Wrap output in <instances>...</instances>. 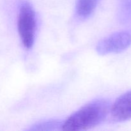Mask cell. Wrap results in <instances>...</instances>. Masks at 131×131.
Segmentation results:
<instances>
[{"label":"cell","mask_w":131,"mask_h":131,"mask_svg":"<svg viewBox=\"0 0 131 131\" xmlns=\"http://www.w3.org/2000/svg\"><path fill=\"white\" fill-rule=\"evenodd\" d=\"M108 101L99 99L84 105L70 115L61 125L63 130H85L97 126L102 122L110 113Z\"/></svg>","instance_id":"cell-1"},{"label":"cell","mask_w":131,"mask_h":131,"mask_svg":"<svg viewBox=\"0 0 131 131\" xmlns=\"http://www.w3.org/2000/svg\"><path fill=\"white\" fill-rule=\"evenodd\" d=\"M17 29L24 47L28 49L31 48L37 30V17L33 6L27 1L23 2L20 6Z\"/></svg>","instance_id":"cell-2"},{"label":"cell","mask_w":131,"mask_h":131,"mask_svg":"<svg viewBox=\"0 0 131 131\" xmlns=\"http://www.w3.org/2000/svg\"><path fill=\"white\" fill-rule=\"evenodd\" d=\"M131 45V35L127 31L116 32L101 40L96 50L100 54L119 53Z\"/></svg>","instance_id":"cell-3"},{"label":"cell","mask_w":131,"mask_h":131,"mask_svg":"<svg viewBox=\"0 0 131 131\" xmlns=\"http://www.w3.org/2000/svg\"><path fill=\"white\" fill-rule=\"evenodd\" d=\"M112 118L116 122L131 119V90L122 95L110 107Z\"/></svg>","instance_id":"cell-4"},{"label":"cell","mask_w":131,"mask_h":131,"mask_svg":"<svg viewBox=\"0 0 131 131\" xmlns=\"http://www.w3.org/2000/svg\"><path fill=\"white\" fill-rule=\"evenodd\" d=\"M99 0H77L76 14L81 19H87L95 10Z\"/></svg>","instance_id":"cell-5"},{"label":"cell","mask_w":131,"mask_h":131,"mask_svg":"<svg viewBox=\"0 0 131 131\" xmlns=\"http://www.w3.org/2000/svg\"><path fill=\"white\" fill-rule=\"evenodd\" d=\"M63 122L60 120H51L47 121L42 122L35 124L31 128L29 129L30 130H57L61 128Z\"/></svg>","instance_id":"cell-6"},{"label":"cell","mask_w":131,"mask_h":131,"mask_svg":"<svg viewBox=\"0 0 131 131\" xmlns=\"http://www.w3.org/2000/svg\"><path fill=\"white\" fill-rule=\"evenodd\" d=\"M119 15L123 21H127L131 19V0H121Z\"/></svg>","instance_id":"cell-7"}]
</instances>
